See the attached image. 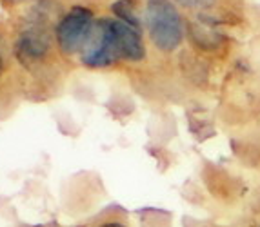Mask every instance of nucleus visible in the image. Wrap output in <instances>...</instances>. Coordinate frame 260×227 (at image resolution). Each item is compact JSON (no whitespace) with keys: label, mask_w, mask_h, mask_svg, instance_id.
Here are the masks:
<instances>
[{"label":"nucleus","mask_w":260,"mask_h":227,"mask_svg":"<svg viewBox=\"0 0 260 227\" xmlns=\"http://www.w3.org/2000/svg\"><path fill=\"white\" fill-rule=\"evenodd\" d=\"M49 44L51 42H49V33L46 26L33 22L26 26V29L20 33L15 53L24 66H33V64H40L46 58L49 51Z\"/></svg>","instance_id":"20e7f679"},{"label":"nucleus","mask_w":260,"mask_h":227,"mask_svg":"<svg viewBox=\"0 0 260 227\" xmlns=\"http://www.w3.org/2000/svg\"><path fill=\"white\" fill-rule=\"evenodd\" d=\"M146 20L153 44L162 51H173L184 36L182 17L169 0H148Z\"/></svg>","instance_id":"f257e3e1"},{"label":"nucleus","mask_w":260,"mask_h":227,"mask_svg":"<svg viewBox=\"0 0 260 227\" xmlns=\"http://www.w3.org/2000/svg\"><path fill=\"white\" fill-rule=\"evenodd\" d=\"M100 227H126V225H122V223H118V222H109V223H104V225H100Z\"/></svg>","instance_id":"6e6552de"},{"label":"nucleus","mask_w":260,"mask_h":227,"mask_svg":"<svg viewBox=\"0 0 260 227\" xmlns=\"http://www.w3.org/2000/svg\"><path fill=\"white\" fill-rule=\"evenodd\" d=\"M178 4L187 6V8H200V6H208L213 0H177Z\"/></svg>","instance_id":"0eeeda50"},{"label":"nucleus","mask_w":260,"mask_h":227,"mask_svg":"<svg viewBox=\"0 0 260 227\" xmlns=\"http://www.w3.org/2000/svg\"><path fill=\"white\" fill-rule=\"evenodd\" d=\"M93 27H95V24H93L91 11L87 8H82V6H75L56 27L58 48L66 55H73V53L84 49V46L87 44V40L91 36Z\"/></svg>","instance_id":"f03ea898"},{"label":"nucleus","mask_w":260,"mask_h":227,"mask_svg":"<svg viewBox=\"0 0 260 227\" xmlns=\"http://www.w3.org/2000/svg\"><path fill=\"white\" fill-rule=\"evenodd\" d=\"M118 60H120V51L117 40L109 26V18H104L93 27L91 36L84 46L82 62L89 67H106Z\"/></svg>","instance_id":"7ed1b4c3"},{"label":"nucleus","mask_w":260,"mask_h":227,"mask_svg":"<svg viewBox=\"0 0 260 227\" xmlns=\"http://www.w3.org/2000/svg\"><path fill=\"white\" fill-rule=\"evenodd\" d=\"M2 71H4V58H2V53H0V77H2Z\"/></svg>","instance_id":"1a4fd4ad"},{"label":"nucleus","mask_w":260,"mask_h":227,"mask_svg":"<svg viewBox=\"0 0 260 227\" xmlns=\"http://www.w3.org/2000/svg\"><path fill=\"white\" fill-rule=\"evenodd\" d=\"M109 26H111L113 35H115V40H117L120 58L139 62L146 57V49H144L142 44L140 29H137L133 26H127V24H124L118 18H109Z\"/></svg>","instance_id":"39448f33"},{"label":"nucleus","mask_w":260,"mask_h":227,"mask_svg":"<svg viewBox=\"0 0 260 227\" xmlns=\"http://www.w3.org/2000/svg\"><path fill=\"white\" fill-rule=\"evenodd\" d=\"M113 13L117 15L118 20H122L127 26H133L137 29H140V20L137 17V11H135V2L133 0H117L115 4L111 6Z\"/></svg>","instance_id":"423d86ee"},{"label":"nucleus","mask_w":260,"mask_h":227,"mask_svg":"<svg viewBox=\"0 0 260 227\" xmlns=\"http://www.w3.org/2000/svg\"><path fill=\"white\" fill-rule=\"evenodd\" d=\"M11 2H17V0H11Z\"/></svg>","instance_id":"9d476101"}]
</instances>
